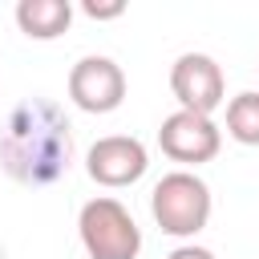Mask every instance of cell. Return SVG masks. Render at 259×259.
I'll return each instance as SVG.
<instances>
[{
  "label": "cell",
  "instance_id": "cell-2",
  "mask_svg": "<svg viewBox=\"0 0 259 259\" xmlns=\"http://www.w3.org/2000/svg\"><path fill=\"white\" fill-rule=\"evenodd\" d=\"M214 198L210 186L194 174V170H170L154 182L150 190V214L162 227V235L174 239H194L206 223H210Z\"/></svg>",
  "mask_w": 259,
  "mask_h": 259
},
{
  "label": "cell",
  "instance_id": "cell-3",
  "mask_svg": "<svg viewBox=\"0 0 259 259\" xmlns=\"http://www.w3.org/2000/svg\"><path fill=\"white\" fill-rule=\"evenodd\" d=\"M77 235H81V247L89 259H138V251H142V227L109 194H97L81 206Z\"/></svg>",
  "mask_w": 259,
  "mask_h": 259
},
{
  "label": "cell",
  "instance_id": "cell-6",
  "mask_svg": "<svg viewBox=\"0 0 259 259\" xmlns=\"http://www.w3.org/2000/svg\"><path fill=\"white\" fill-rule=\"evenodd\" d=\"M69 101L85 113H113L125 101V73L113 57H81L69 69Z\"/></svg>",
  "mask_w": 259,
  "mask_h": 259
},
{
  "label": "cell",
  "instance_id": "cell-11",
  "mask_svg": "<svg viewBox=\"0 0 259 259\" xmlns=\"http://www.w3.org/2000/svg\"><path fill=\"white\" fill-rule=\"evenodd\" d=\"M166 259H214V251H206V247H198V243H182V247H174Z\"/></svg>",
  "mask_w": 259,
  "mask_h": 259
},
{
  "label": "cell",
  "instance_id": "cell-4",
  "mask_svg": "<svg viewBox=\"0 0 259 259\" xmlns=\"http://www.w3.org/2000/svg\"><path fill=\"white\" fill-rule=\"evenodd\" d=\"M170 93H174L178 109L210 117V113L227 101L223 65H219L210 53H182V57L170 65Z\"/></svg>",
  "mask_w": 259,
  "mask_h": 259
},
{
  "label": "cell",
  "instance_id": "cell-10",
  "mask_svg": "<svg viewBox=\"0 0 259 259\" xmlns=\"http://www.w3.org/2000/svg\"><path fill=\"white\" fill-rule=\"evenodd\" d=\"M81 12L89 20H117L125 12V0H81Z\"/></svg>",
  "mask_w": 259,
  "mask_h": 259
},
{
  "label": "cell",
  "instance_id": "cell-5",
  "mask_svg": "<svg viewBox=\"0 0 259 259\" xmlns=\"http://www.w3.org/2000/svg\"><path fill=\"white\" fill-rule=\"evenodd\" d=\"M146 170H150V150L134 134H105L85 154V174L105 190L134 186Z\"/></svg>",
  "mask_w": 259,
  "mask_h": 259
},
{
  "label": "cell",
  "instance_id": "cell-9",
  "mask_svg": "<svg viewBox=\"0 0 259 259\" xmlns=\"http://www.w3.org/2000/svg\"><path fill=\"white\" fill-rule=\"evenodd\" d=\"M227 138L239 146H259V93L243 89L227 101Z\"/></svg>",
  "mask_w": 259,
  "mask_h": 259
},
{
  "label": "cell",
  "instance_id": "cell-1",
  "mask_svg": "<svg viewBox=\"0 0 259 259\" xmlns=\"http://www.w3.org/2000/svg\"><path fill=\"white\" fill-rule=\"evenodd\" d=\"M0 166L20 186H49L73 166V125L53 97H24L0 130Z\"/></svg>",
  "mask_w": 259,
  "mask_h": 259
},
{
  "label": "cell",
  "instance_id": "cell-7",
  "mask_svg": "<svg viewBox=\"0 0 259 259\" xmlns=\"http://www.w3.org/2000/svg\"><path fill=\"white\" fill-rule=\"evenodd\" d=\"M158 146H162V154H166L170 162L202 166V162H210V158L223 150V130L214 125V117L174 109V113L162 117V125H158Z\"/></svg>",
  "mask_w": 259,
  "mask_h": 259
},
{
  "label": "cell",
  "instance_id": "cell-8",
  "mask_svg": "<svg viewBox=\"0 0 259 259\" xmlns=\"http://www.w3.org/2000/svg\"><path fill=\"white\" fill-rule=\"evenodd\" d=\"M16 24L28 40H57L73 24L69 0H16Z\"/></svg>",
  "mask_w": 259,
  "mask_h": 259
}]
</instances>
